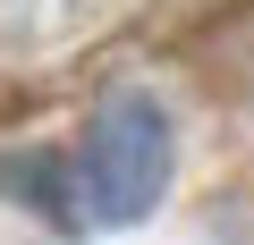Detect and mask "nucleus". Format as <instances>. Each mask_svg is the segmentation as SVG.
<instances>
[{
  "label": "nucleus",
  "instance_id": "f257e3e1",
  "mask_svg": "<svg viewBox=\"0 0 254 245\" xmlns=\"http://www.w3.org/2000/svg\"><path fill=\"white\" fill-rule=\"evenodd\" d=\"M76 186H85V211L102 228H127L144 220L170 186V110L153 93H110L85 127V161H76Z\"/></svg>",
  "mask_w": 254,
  "mask_h": 245
}]
</instances>
